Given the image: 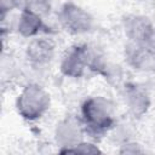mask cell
I'll use <instances>...</instances> for the list:
<instances>
[{"label": "cell", "instance_id": "obj_8", "mask_svg": "<svg viewBox=\"0 0 155 155\" xmlns=\"http://www.w3.org/2000/svg\"><path fill=\"white\" fill-rule=\"evenodd\" d=\"M28 61L36 67L48 64L54 56V44L52 40L46 38L31 39L25 48Z\"/></svg>", "mask_w": 155, "mask_h": 155}, {"label": "cell", "instance_id": "obj_12", "mask_svg": "<svg viewBox=\"0 0 155 155\" xmlns=\"http://www.w3.org/2000/svg\"><path fill=\"white\" fill-rule=\"evenodd\" d=\"M63 154H67V153H74V154H97V153H102L101 149L94 145L93 143H88V142H80L79 144L62 151Z\"/></svg>", "mask_w": 155, "mask_h": 155}, {"label": "cell", "instance_id": "obj_4", "mask_svg": "<svg viewBox=\"0 0 155 155\" xmlns=\"http://www.w3.org/2000/svg\"><path fill=\"white\" fill-rule=\"evenodd\" d=\"M59 69L67 78H81L85 70L88 69V46L74 45L69 47L62 57Z\"/></svg>", "mask_w": 155, "mask_h": 155}, {"label": "cell", "instance_id": "obj_5", "mask_svg": "<svg viewBox=\"0 0 155 155\" xmlns=\"http://www.w3.org/2000/svg\"><path fill=\"white\" fill-rule=\"evenodd\" d=\"M82 137H84V126L78 119L73 116H67L65 119L59 121L54 131L56 142L62 148L59 150L61 153L82 142L84 140Z\"/></svg>", "mask_w": 155, "mask_h": 155}, {"label": "cell", "instance_id": "obj_7", "mask_svg": "<svg viewBox=\"0 0 155 155\" xmlns=\"http://www.w3.org/2000/svg\"><path fill=\"white\" fill-rule=\"evenodd\" d=\"M124 30L132 42L145 44L155 30L153 22L140 15H128L124 18Z\"/></svg>", "mask_w": 155, "mask_h": 155}, {"label": "cell", "instance_id": "obj_13", "mask_svg": "<svg viewBox=\"0 0 155 155\" xmlns=\"http://www.w3.org/2000/svg\"><path fill=\"white\" fill-rule=\"evenodd\" d=\"M120 153L122 154H136V153H143V149L139 148L138 144L136 143H127L122 145V149L120 150Z\"/></svg>", "mask_w": 155, "mask_h": 155}, {"label": "cell", "instance_id": "obj_11", "mask_svg": "<svg viewBox=\"0 0 155 155\" xmlns=\"http://www.w3.org/2000/svg\"><path fill=\"white\" fill-rule=\"evenodd\" d=\"M23 8L44 18L52 10V0H24Z\"/></svg>", "mask_w": 155, "mask_h": 155}, {"label": "cell", "instance_id": "obj_2", "mask_svg": "<svg viewBox=\"0 0 155 155\" xmlns=\"http://www.w3.org/2000/svg\"><path fill=\"white\" fill-rule=\"evenodd\" d=\"M51 98L48 92L38 84H29L17 97L16 108L18 114L27 121L40 119L50 108Z\"/></svg>", "mask_w": 155, "mask_h": 155}, {"label": "cell", "instance_id": "obj_14", "mask_svg": "<svg viewBox=\"0 0 155 155\" xmlns=\"http://www.w3.org/2000/svg\"><path fill=\"white\" fill-rule=\"evenodd\" d=\"M18 2L17 0H1V12H2V17L5 16V13L7 11H12V8L17 7Z\"/></svg>", "mask_w": 155, "mask_h": 155}, {"label": "cell", "instance_id": "obj_6", "mask_svg": "<svg viewBox=\"0 0 155 155\" xmlns=\"http://www.w3.org/2000/svg\"><path fill=\"white\" fill-rule=\"evenodd\" d=\"M127 63L143 71H155V50L147 44L130 41L125 48Z\"/></svg>", "mask_w": 155, "mask_h": 155}, {"label": "cell", "instance_id": "obj_1", "mask_svg": "<svg viewBox=\"0 0 155 155\" xmlns=\"http://www.w3.org/2000/svg\"><path fill=\"white\" fill-rule=\"evenodd\" d=\"M81 119L87 132L103 134L114 126V105L103 96L90 97L81 105Z\"/></svg>", "mask_w": 155, "mask_h": 155}, {"label": "cell", "instance_id": "obj_3", "mask_svg": "<svg viewBox=\"0 0 155 155\" xmlns=\"http://www.w3.org/2000/svg\"><path fill=\"white\" fill-rule=\"evenodd\" d=\"M58 19L62 28L73 35L90 33L94 24L91 13L74 2H65L61 7Z\"/></svg>", "mask_w": 155, "mask_h": 155}, {"label": "cell", "instance_id": "obj_10", "mask_svg": "<svg viewBox=\"0 0 155 155\" xmlns=\"http://www.w3.org/2000/svg\"><path fill=\"white\" fill-rule=\"evenodd\" d=\"M126 102L130 113L136 117L144 115L150 107V98L148 93L137 85L126 86Z\"/></svg>", "mask_w": 155, "mask_h": 155}, {"label": "cell", "instance_id": "obj_9", "mask_svg": "<svg viewBox=\"0 0 155 155\" xmlns=\"http://www.w3.org/2000/svg\"><path fill=\"white\" fill-rule=\"evenodd\" d=\"M17 31L23 38H35L40 33H51V28L46 25L42 17L23 8L18 17Z\"/></svg>", "mask_w": 155, "mask_h": 155}]
</instances>
